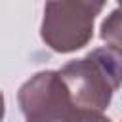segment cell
Masks as SVG:
<instances>
[{
  "instance_id": "6da1fadb",
  "label": "cell",
  "mask_w": 122,
  "mask_h": 122,
  "mask_svg": "<svg viewBox=\"0 0 122 122\" xmlns=\"http://www.w3.org/2000/svg\"><path fill=\"white\" fill-rule=\"evenodd\" d=\"M71 99L82 112H103L122 86V55L103 46L59 69Z\"/></svg>"
},
{
  "instance_id": "7a4b0ae2",
  "label": "cell",
  "mask_w": 122,
  "mask_h": 122,
  "mask_svg": "<svg viewBox=\"0 0 122 122\" xmlns=\"http://www.w3.org/2000/svg\"><path fill=\"white\" fill-rule=\"evenodd\" d=\"M103 8L105 2H48L40 25L44 44L57 53L82 50L93 38V23Z\"/></svg>"
},
{
  "instance_id": "3957f363",
  "label": "cell",
  "mask_w": 122,
  "mask_h": 122,
  "mask_svg": "<svg viewBox=\"0 0 122 122\" xmlns=\"http://www.w3.org/2000/svg\"><path fill=\"white\" fill-rule=\"evenodd\" d=\"M27 122H84V114L59 76V71H40L17 92Z\"/></svg>"
},
{
  "instance_id": "277c9868",
  "label": "cell",
  "mask_w": 122,
  "mask_h": 122,
  "mask_svg": "<svg viewBox=\"0 0 122 122\" xmlns=\"http://www.w3.org/2000/svg\"><path fill=\"white\" fill-rule=\"evenodd\" d=\"M101 40L107 44V48L114 50L122 55V8L116 6L101 23L99 29Z\"/></svg>"
},
{
  "instance_id": "5b68a950",
  "label": "cell",
  "mask_w": 122,
  "mask_h": 122,
  "mask_svg": "<svg viewBox=\"0 0 122 122\" xmlns=\"http://www.w3.org/2000/svg\"><path fill=\"white\" fill-rule=\"evenodd\" d=\"M84 122H111L103 112H86L84 114Z\"/></svg>"
},
{
  "instance_id": "8992f818",
  "label": "cell",
  "mask_w": 122,
  "mask_h": 122,
  "mask_svg": "<svg viewBox=\"0 0 122 122\" xmlns=\"http://www.w3.org/2000/svg\"><path fill=\"white\" fill-rule=\"evenodd\" d=\"M4 114H6V101H4V93L0 90V122L4 120Z\"/></svg>"
},
{
  "instance_id": "52a82bcc",
  "label": "cell",
  "mask_w": 122,
  "mask_h": 122,
  "mask_svg": "<svg viewBox=\"0 0 122 122\" xmlns=\"http://www.w3.org/2000/svg\"><path fill=\"white\" fill-rule=\"evenodd\" d=\"M118 6H120V8H122V2H120V4H118Z\"/></svg>"
}]
</instances>
